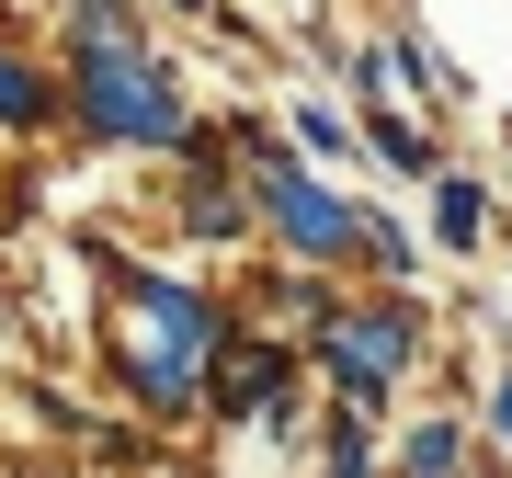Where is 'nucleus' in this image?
Returning <instances> with one entry per match:
<instances>
[{
	"label": "nucleus",
	"mask_w": 512,
	"mask_h": 478,
	"mask_svg": "<svg viewBox=\"0 0 512 478\" xmlns=\"http://www.w3.org/2000/svg\"><path fill=\"white\" fill-rule=\"evenodd\" d=\"M80 114H92L103 137H126V148H183L194 137L183 80H171L148 46H80Z\"/></svg>",
	"instance_id": "nucleus-1"
},
{
	"label": "nucleus",
	"mask_w": 512,
	"mask_h": 478,
	"mask_svg": "<svg viewBox=\"0 0 512 478\" xmlns=\"http://www.w3.org/2000/svg\"><path fill=\"white\" fill-rule=\"evenodd\" d=\"M126 308L160 331V353H137V399H148V410H183L205 342H217V308H205L194 285H171V274H126Z\"/></svg>",
	"instance_id": "nucleus-2"
},
{
	"label": "nucleus",
	"mask_w": 512,
	"mask_h": 478,
	"mask_svg": "<svg viewBox=\"0 0 512 478\" xmlns=\"http://www.w3.org/2000/svg\"><path fill=\"white\" fill-rule=\"evenodd\" d=\"M251 205H262V217H274V228H285L308 262H342V251H365V217H353V205L330 194V183H308L296 160H262V171H251Z\"/></svg>",
	"instance_id": "nucleus-3"
},
{
	"label": "nucleus",
	"mask_w": 512,
	"mask_h": 478,
	"mask_svg": "<svg viewBox=\"0 0 512 478\" xmlns=\"http://www.w3.org/2000/svg\"><path fill=\"white\" fill-rule=\"evenodd\" d=\"M330 365H342L353 399H387V376L410 365V319H399V308H353V319H330Z\"/></svg>",
	"instance_id": "nucleus-4"
},
{
	"label": "nucleus",
	"mask_w": 512,
	"mask_h": 478,
	"mask_svg": "<svg viewBox=\"0 0 512 478\" xmlns=\"http://www.w3.org/2000/svg\"><path fill=\"white\" fill-rule=\"evenodd\" d=\"M433 239L444 251H478V183L467 171H433Z\"/></svg>",
	"instance_id": "nucleus-5"
},
{
	"label": "nucleus",
	"mask_w": 512,
	"mask_h": 478,
	"mask_svg": "<svg viewBox=\"0 0 512 478\" xmlns=\"http://www.w3.org/2000/svg\"><path fill=\"white\" fill-rule=\"evenodd\" d=\"M46 114H57V92L23 69V57H0V126H46Z\"/></svg>",
	"instance_id": "nucleus-6"
},
{
	"label": "nucleus",
	"mask_w": 512,
	"mask_h": 478,
	"mask_svg": "<svg viewBox=\"0 0 512 478\" xmlns=\"http://www.w3.org/2000/svg\"><path fill=\"white\" fill-rule=\"evenodd\" d=\"M365 137H376V160H387V171H421V183H433V148H421V126H399L387 103L365 114Z\"/></svg>",
	"instance_id": "nucleus-7"
},
{
	"label": "nucleus",
	"mask_w": 512,
	"mask_h": 478,
	"mask_svg": "<svg viewBox=\"0 0 512 478\" xmlns=\"http://www.w3.org/2000/svg\"><path fill=\"white\" fill-rule=\"evenodd\" d=\"M228 365H239V376L217 387L228 410H251V399H274V387H285V353H228Z\"/></svg>",
	"instance_id": "nucleus-8"
},
{
	"label": "nucleus",
	"mask_w": 512,
	"mask_h": 478,
	"mask_svg": "<svg viewBox=\"0 0 512 478\" xmlns=\"http://www.w3.org/2000/svg\"><path fill=\"white\" fill-rule=\"evenodd\" d=\"M80 46H137V12L126 0H80Z\"/></svg>",
	"instance_id": "nucleus-9"
},
{
	"label": "nucleus",
	"mask_w": 512,
	"mask_h": 478,
	"mask_svg": "<svg viewBox=\"0 0 512 478\" xmlns=\"http://www.w3.org/2000/svg\"><path fill=\"white\" fill-rule=\"evenodd\" d=\"M410 478H456V433H444V422L410 433Z\"/></svg>",
	"instance_id": "nucleus-10"
},
{
	"label": "nucleus",
	"mask_w": 512,
	"mask_h": 478,
	"mask_svg": "<svg viewBox=\"0 0 512 478\" xmlns=\"http://www.w3.org/2000/svg\"><path fill=\"white\" fill-rule=\"evenodd\" d=\"M490 422H501V433H512V387H501V399H490Z\"/></svg>",
	"instance_id": "nucleus-11"
},
{
	"label": "nucleus",
	"mask_w": 512,
	"mask_h": 478,
	"mask_svg": "<svg viewBox=\"0 0 512 478\" xmlns=\"http://www.w3.org/2000/svg\"><path fill=\"white\" fill-rule=\"evenodd\" d=\"M183 12H194V0H183Z\"/></svg>",
	"instance_id": "nucleus-12"
}]
</instances>
